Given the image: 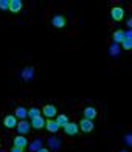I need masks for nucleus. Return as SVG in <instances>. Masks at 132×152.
Masks as SVG:
<instances>
[{
    "mask_svg": "<svg viewBox=\"0 0 132 152\" xmlns=\"http://www.w3.org/2000/svg\"><path fill=\"white\" fill-rule=\"evenodd\" d=\"M78 127H79V130H82L84 134H89V132H92V130H93L95 126H93V121L82 118V120L79 121V124H78Z\"/></svg>",
    "mask_w": 132,
    "mask_h": 152,
    "instance_id": "1",
    "label": "nucleus"
},
{
    "mask_svg": "<svg viewBox=\"0 0 132 152\" xmlns=\"http://www.w3.org/2000/svg\"><path fill=\"white\" fill-rule=\"evenodd\" d=\"M30 127H31V126H30V123H28V121H25V120H20V121L17 123V126H16L19 135L28 134V132H30Z\"/></svg>",
    "mask_w": 132,
    "mask_h": 152,
    "instance_id": "2",
    "label": "nucleus"
},
{
    "mask_svg": "<svg viewBox=\"0 0 132 152\" xmlns=\"http://www.w3.org/2000/svg\"><path fill=\"white\" fill-rule=\"evenodd\" d=\"M110 16H112L114 20H117V22H120V20L124 19V10L120 8V6H115V8L110 10Z\"/></svg>",
    "mask_w": 132,
    "mask_h": 152,
    "instance_id": "3",
    "label": "nucleus"
},
{
    "mask_svg": "<svg viewBox=\"0 0 132 152\" xmlns=\"http://www.w3.org/2000/svg\"><path fill=\"white\" fill-rule=\"evenodd\" d=\"M42 113L47 116L48 120H51V118H54L56 116V107H54L53 104H47V106H44V109H42Z\"/></svg>",
    "mask_w": 132,
    "mask_h": 152,
    "instance_id": "4",
    "label": "nucleus"
},
{
    "mask_svg": "<svg viewBox=\"0 0 132 152\" xmlns=\"http://www.w3.org/2000/svg\"><path fill=\"white\" fill-rule=\"evenodd\" d=\"M3 126L8 127V129L16 127V126H17V118H16L14 115H6L5 120H3Z\"/></svg>",
    "mask_w": 132,
    "mask_h": 152,
    "instance_id": "5",
    "label": "nucleus"
},
{
    "mask_svg": "<svg viewBox=\"0 0 132 152\" xmlns=\"http://www.w3.org/2000/svg\"><path fill=\"white\" fill-rule=\"evenodd\" d=\"M78 130H79V127H78V124H76V123H67L64 126V132L67 135H76V134H78Z\"/></svg>",
    "mask_w": 132,
    "mask_h": 152,
    "instance_id": "6",
    "label": "nucleus"
},
{
    "mask_svg": "<svg viewBox=\"0 0 132 152\" xmlns=\"http://www.w3.org/2000/svg\"><path fill=\"white\" fill-rule=\"evenodd\" d=\"M30 126L33 127V129H42V127H45V120L42 118V115L40 116H36V118H33L31 120V123H30Z\"/></svg>",
    "mask_w": 132,
    "mask_h": 152,
    "instance_id": "7",
    "label": "nucleus"
},
{
    "mask_svg": "<svg viewBox=\"0 0 132 152\" xmlns=\"http://www.w3.org/2000/svg\"><path fill=\"white\" fill-rule=\"evenodd\" d=\"M51 25L54 26V28H64L65 26V17L64 16H54L51 19Z\"/></svg>",
    "mask_w": 132,
    "mask_h": 152,
    "instance_id": "8",
    "label": "nucleus"
},
{
    "mask_svg": "<svg viewBox=\"0 0 132 152\" xmlns=\"http://www.w3.org/2000/svg\"><path fill=\"white\" fill-rule=\"evenodd\" d=\"M20 76H22L23 81H31L34 76V68L33 67H25L22 72H20Z\"/></svg>",
    "mask_w": 132,
    "mask_h": 152,
    "instance_id": "9",
    "label": "nucleus"
},
{
    "mask_svg": "<svg viewBox=\"0 0 132 152\" xmlns=\"http://www.w3.org/2000/svg\"><path fill=\"white\" fill-rule=\"evenodd\" d=\"M96 115H98V112H96V109L95 107H86L84 109V118L86 120H90V121H93L96 118Z\"/></svg>",
    "mask_w": 132,
    "mask_h": 152,
    "instance_id": "10",
    "label": "nucleus"
},
{
    "mask_svg": "<svg viewBox=\"0 0 132 152\" xmlns=\"http://www.w3.org/2000/svg\"><path fill=\"white\" fill-rule=\"evenodd\" d=\"M14 146H16V148H20V149H23V148L28 146V140H26L23 135H17V137L14 138Z\"/></svg>",
    "mask_w": 132,
    "mask_h": 152,
    "instance_id": "11",
    "label": "nucleus"
},
{
    "mask_svg": "<svg viewBox=\"0 0 132 152\" xmlns=\"http://www.w3.org/2000/svg\"><path fill=\"white\" fill-rule=\"evenodd\" d=\"M42 144H44V140H42L40 137H37V138H34L33 143L28 144V148H30L31 152H36V151H39L40 148H42Z\"/></svg>",
    "mask_w": 132,
    "mask_h": 152,
    "instance_id": "12",
    "label": "nucleus"
},
{
    "mask_svg": "<svg viewBox=\"0 0 132 152\" xmlns=\"http://www.w3.org/2000/svg\"><path fill=\"white\" fill-rule=\"evenodd\" d=\"M47 143H48V148H50V149H59L62 146L61 138H56V137H50L47 140Z\"/></svg>",
    "mask_w": 132,
    "mask_h": 152,
    "instance_id": "13",
    "label": "nucleus"
},
{
    "mask_svg": "<svg viewBox=\"0 0 132 152\" xmlns=\"http://www.w3.org/2000/svg\"><path fill=\"white\" fill-rule=\"evenodd\" d=\"M11 12H19L22 10V0H10V8Z\"/></svg>",
    "mask_w": 132,
    "mask_h": 152,
    "instance_id": "14",
    "label": "nucleus"
},
{
    "mask_svg": "<svg viewBox=\"0 0 132 152\" xmlns=\"http://www.w3.org/2000/svg\"><path fill=\"white\" fill-rule=\"evenodd\" d=\"M45 129L48 130V132H51V134H56V132H58V129H59V126H58V123L54 121V120H47V123H45Z\"/></svg>",
    "mask_w": 132,
    "mask_h": 152,
    "instance_id": "15",
    "label": "nucleus"
},
{
    "mask_svg": "<svg viewBox=\"0 0 132 152\" xmlns=\"http://www.w3.org/2000/svg\"><path fill=\"white\" fill-rule=\"evenodd\" d=\"M14 116L16 118H20V120H25L26 116H28V110H26L23 106H19L16 109V112H14Z\"/></svg>",
    "mask_w": 132,
    "mask_h": 152,
    "instance_id": "16",
    "label": "nucleus"
},
{
    "mask_svg": "<svg viewBox=\"0 0 132 152\" xmlns=\"http://www.w3.org/2000/svg\"><path fill=\"white\" fill-rule=\"evenodd\" d=\"M124 40V31L123 30H117L115 33H114V44H121Z\"/></svg>",
    "mask_w": 132,
    "mask_h": 152,
    "instance_id": "17",
    "label": "nucleus"
},
{
    "mask_svg": "<svg viewBox=\"0 0 132 152\" xmlns=\"http://www.w3.org/2000/svg\"><path fill=\"white\" fill-rule=\"evenodd\" d=\"M54 121L58 123V126H59V127H64L65 124L68 123V118H67V115H58V118L54 120Z\"/></svg>",
    "mask_w": 132,
    "mask_h": 152,
    "instance_id": "18",
    "label": "nucleus"
},
{
    "mask_svg": "<svg viewBox=\"0 0 132 152\" xmlns=\"http://www.w3.org/2000/svg\"><path fill=\"white\" fill-rule=\"evenodd\" d=\"M28 116L33 120V118H36V116H40V109L39 107H31L28 110Z\"/></svg>",
    "mask_w": 132,
    "mask_h": 152,
    "instance_id": "19",
    "label": "nucleus"
},
{
    "mask_svg": "<svg viewBox=\"0 0 132 152\" xmlns=\"http://www.w3.org/2000/svg\"><path fill=\"white\" fill-rule=\"evenodd\" d=\"M121 45H123L124 50H131V48H132V40L131 39H124L121 42Z\"/></svg>",
    "mask_w": 132,
    "mask_h": 152,
    "instance_id": "20",
    "label": "nucleus"
},
{
    "mask_svg": "<svg viewBox=\"0 0 132 152\" xmlns=\"http://www.w3.org/2000/svg\"><path fill=\"white\" fill-rule=\"evenodd\" d=\"M10 8V0H0V10H8Z\"/></svg>",
    "mask_w": 132,
    "mask_h": 152,
    "instance_id": "21",
    "label": "nucleus"
},
{
    "mask_svg": "<svg viewBox=\"0 0 132 152\" xmlns=\"http://www.w3.org/2000/svg\"><path fill=\"white\" fill-rule=\"evenodd\" d=\"M118 53H120V48L117 47V44H114L112 47H110V54H112V56H117Z\"/></svg>",
    "mask_w": 132,
    "mask_h": 152,
    "instance_id": "22",
    "label": "nucleus"
},
{
    "mask_svg": "<svg viewBox=\"0 0 132 152\" xmlns=\"http://www.w3.org/2000/svg\"><path fill=\"white\" fill-rule=\"evenodd\" d=\"M10 152H23V149H20V148H16V146H14V148H12Z\"/></svg>",
    "mask_w": 132,
    "mask_h": 152,
    "instance_id": "23",
    "label": "nucleus"
},
{
    "mask_svg": "<svg viewBox=\"0 0 132 152\" xmlns=\"http://www.w3.org/2000/svg\"><path fill=\"white\" fill-rule=\"evenodd\" d=\"M36 152H50V149H45V148H40L39 151H36Z\"/></svg>",
    "mask_w": 132,
    "mask_h": 152,
    "instance_id": "24",
    "label": "nucleus"
},
{
    "mask_svg": "<svg viewBox=\"0 0 132 152\" xmlns=\"http://www.w3.org/2000/svg\"><path fill=\"white\" fill-rule=\"evenodd\" d=\"M126 143H128V144L132 143V141H131V135H126Z\"/></svg>",
    "mask_w": 132,
    "mask_h": 152,
    "instance_id": "25",
    "label": "nucleus"
},
{
    "mask_svg": "<svg viewBox=\"0 0 132 152\" xmlns=\"http://www.w3.org/2000/svg\"><path fill=\"white\" fill-rule=\"evenodd\" d=\"M0 152H8V151H0Z\"/></svg>",
    "mask_w": 132,
    "mask_h": 152,
    "instance_id": "26",
    "label": "nucleus"
},
{
    "mask_svg": "<svg viewBox=\"0 0 132 152\" xmlns=\"http://www.w3.org/2000/svg\"><path fill=\"white\" fill-rule=\"evenodd\" d=\"M120 152H128V151H120Z\"/></svg>",
    "mask_w": 132,
    "mask_h": 152,
    "instance_id": "27",
    "label": "nucleus"
}]
</instances>
